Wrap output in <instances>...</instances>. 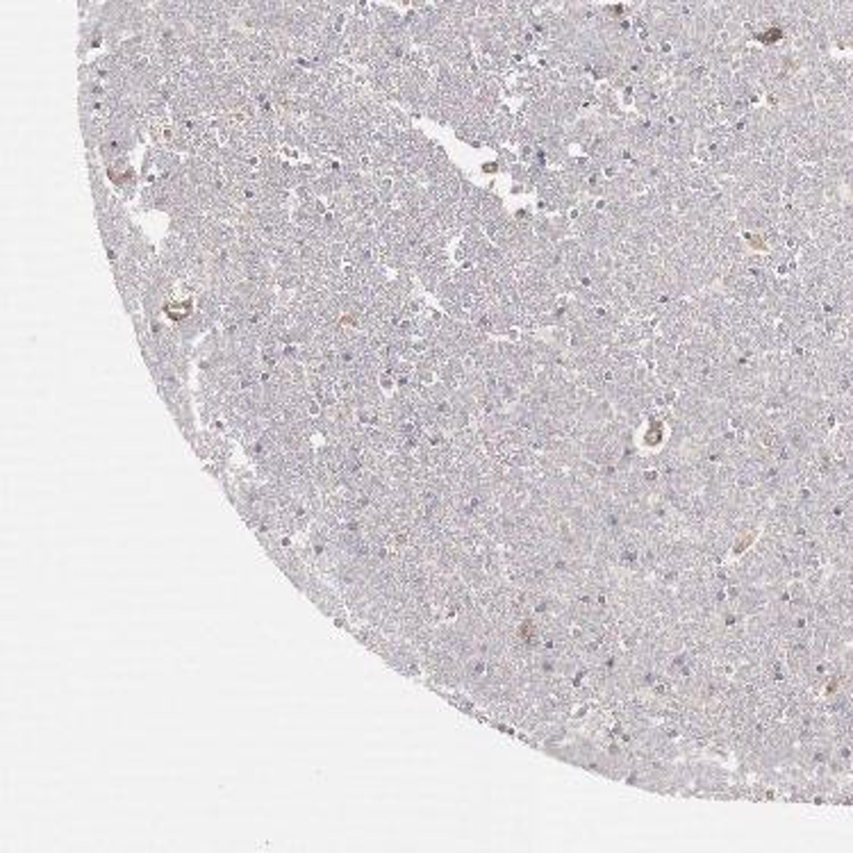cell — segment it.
I'll list each match as a JSON object with an SVG mask.
<instances>
[{"instance_id":"1","label":"cell","mask_w":853,"mask_h":853,"mask_svg":"<svg viewBox=\"0 0 853 853\" xmlns=\"http://www.w3.org/2000/svg\"><path fill=\"white\" fill-rule=\"evenodd\" d=\"M196 310L199 307L194 305V298H183V301L171 298V301L164 303V316H167L169 321H174L176 326L187 321V319H189Z\"/></svg>"}]
</instances>
